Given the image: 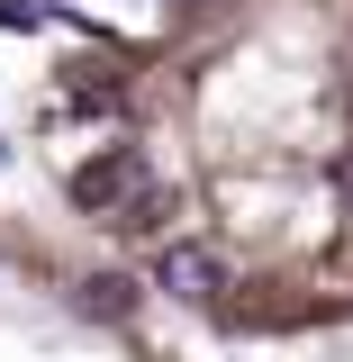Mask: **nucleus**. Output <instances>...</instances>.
I'll use <instances>...</instances> for the list:
<instances>
[{
  "label": "nucleus",
  "instance_id": "2",
  "mask_svg": "<svg viewBox=\"0 0 353 362\" xmlns=\"http://www.w3.org/2000/svg\"><path fill=\"white\" fill-rule=\"evenodd\" d=\"M0 362H181L163 308L91 235L0 218Z\"/></svg>",
  "mask_w": 353,
  "mask_h": 362
},
{
  "label": "nucleus",
  "instance_id": "1",
  "mask_svg": "<svg viewBox=\"0 0 353 362\" xmlns=\"http://www.w3.org/2000/svg\"><path fill=\"white\" fill-rule=\"evenodd\" d=\"M54 181L154 308L290 335L353 308V0H154L54 90Z\"/></svg>",
  "mask_w": 353,
  "mask_h": 362
}]
</instances>
